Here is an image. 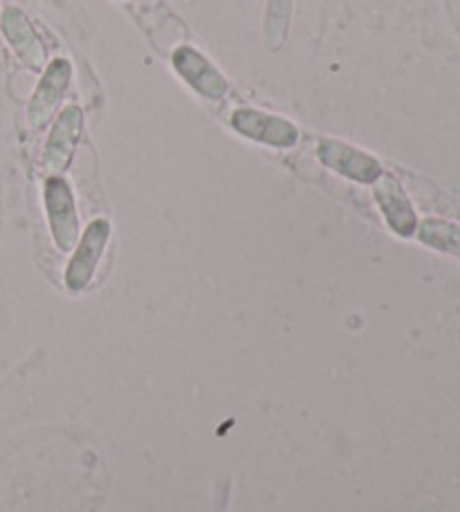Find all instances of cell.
<instances>
[{"instance_id": "cell-11", "label": "cell", "mask_w": 460, "mask_h": 512, "mask_svg": "<svg viewBox=\"0 0 460 512\" xmlns=\"http://www.w3.org/2000/svg\"><path fill=\"white\" fill-rule=\"evenodd\" d=\"M292 5L294 0H268L263 21V41L268 50L276 52L288 36V27L292 21Z\"/></svg>"}, {"instance_id": "cell-7", "label": "cell", "mask_w": 460, "mask_h": 512, "mask_svg": "<svg viewBox=\"0 0 460 512\" xmlns=\"http://www.w3.org/2000/svg\"><path fill=\"white\" fill-rule=\"evenodd\" d=\"M81 131H84V111L79 106L63 108L59 120L52 126V133L43 151V167L50 176H61V171L68 167L72 153L77 149Z\"/></svg>"}, {"instance_id": "cell-4", "label": "cell", "mask_w": 460, "mask_h": 512, "mask_svg": "<svg viewBox=\"0 0 460 512\" xmlns=\"http://www.w3.org/2000/svg\"><path fill=\"white\" fill-rule=\"evenodd\" d=\"M232 128L247 140L268 144L274 149H290L299 142V128L290 120L254 111V108H236L232 113Z\"/></svg>"}, {"instance_id": "cell-6", "label": "cell", "mask_w": 460, "mask_h": 512, "mask_svg": "<svg viewBox=\"0 0 460 512\" xmlns=\"http://www.w3.org/2000/svg\"><path fill=\"white\" fill-rule=\"evenodd\" d=\"M173 68H176L178 75L205 99L218 102V99H223L227 95V79L220 75L214 63L196 48L182 45V48L173 52Z\"/></svg>"}, {"instance_id": "cell-3", "label": "cell", "mask_w": 460, "mask_h": 512, "mask_svg": "<svg viewBox=\"0 0 460 512\" xmlns=\"http://www.w3.org/2000/svg\"><path fill=\"white\" fill-rule=\"evenodd\" d=\"M110 239V223L106 218H95L81 239L75 245V254L68 263L66 270V286L72 292H81L90 286L92 277H95L97 265L104 256V250Z\"/></svg>"}, {"instance_id": "cell-9", "label": "cell", "mask_w": 460, "mask_h": 512, "mask_svg": "<svg viewBox=\"0 0 460 512\" xmlns=\"http://www.w3.org/2000/svg\"><path fill=\"white\" fill-rule=\"evenodd\" d=\"M0 30H3L7 43L12 45L16 57L21 59L32 72L45 70L48 54H45L39 34L34 32L30 18L18 7H7L0 16Z\"/></svg>"}, {"instance_id": "cell-10", "label": "cell", "mask_w": 460, "mask_h": 512, "mask_svg": "<svg viewBox=\"0 0 460 512\" xmlns=\"http://www.w3.org/2000/svg\"><path fill=\"white\" fill-rule=\"evenodd\" d=\"M418 239L422 245L431 250H438L443 254H452L460 259V225L440 221V218H427V221L418 223Z\"/></svg>"}, {"instance_id": "cell-2", "label": "cell", "mask_w": 460, "mask_h": 512, "mask_svg": "<svg viewBox=\"0 0 460 512\" xmlns=\"http://www.w3.org/2000/svg\"><path fill=\"white\" fill-rule=\"evenodd\" d=\"M317 158L326 169L360 185H373L384 173L380 160L342 140H321L317 144Z\"/></svg>"}, {"instance_id": "cell-8", "label": "cell", "mask_w": 460, "mask_h": 512, "mask_svg": "<svg viewBox=\"0 0 460 512\" xmlns=\"http://www.w3.org/2000/svg\"><path fill=\"white\" fill-rule=\"evenodd\" d=\"M72 77V68L66 59H54L50 66L43 70V77L36 86V93L30 102V111H27V122L34 128H43L52 120L54 111H57L63 95H66L68 84Z\"/></svg>"}, {"instance_id": "cell-1", "label": "cell", "mask_w": 460, "mask_h": 512, "mask_svg": "<svg viewBox=\"0 0 460 512\" xmlns=\"http://www.w3.org/2000/svg\"><path fill=\"white\" fill-rule=\"evenodd\" d=\"M43 203L57 248L61 252L75 250L79 241V216L70 182L63 176H50L43 185Z\"/></svg>"}, {"instance_id": "cell-5", "label": "cell", "mask_w": 460, "mask_h": 512, "mask_svg": "<svg viewBox=\"0 0 460 512\" xmlns=\"http://www.w3.org/2000/svg\"><path fill=\"white\" fill-rule=\"evenodd\" d=\"M373 196L386 225H389L395 234L402 236V239H409V236L416 234V209H413L407 191H404L398 178L391 176V173H382V176L373 182Z\"/></svg>"}]
</instances>
